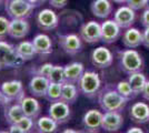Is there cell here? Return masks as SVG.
Instances as JSON below:
<instances>
[{
	"label": "cell",
	"instance_id": "39",
	"mask_svg": "<svg viewBox=\"0 0 149 133\" xmlns=\"http://www.w3.org/2000/svg\"><path fill=\"white\" fill-rule=\"evenodd\" d=\"M9 132H11V133H25L24 132V130L21 129V127L19 125L18 123H16V124H10Z\"/></svg>",
	"mask_w": 149,
	"mask_h": 133
},
{
	"label": "cell",
	"instance_id": "22",
	"mask_svg": "<svg viewBox=\"0 0 149 133\" xmlns=\"http://www.w3.org/2000/svg\"><path fill=\"white\" fill-rule=\"evenodd\" d=\"M32 43H33V48L37 54L48 56L50 53H52V41L49 36L45 33L37 34L32 40Z\"/></svg>",
	"mask_w": 149,
	"mask_h": 133
},
{
	"label": "cell",
	"instance_id": "20",
	"mask_svg": "<svg viewBox=\"0 0 149 133\" xmlns=\"http://www.w3.org/2000/svg\"><path fill=\"white\" fill-rule=\"evenodd\" d=\"M85 72V67L81 62H71L63 67L65 82L78 83Z\"/></svg>",
	"mask_w": 149,
	"mask_h": 133
},
{
	"label": "cell",
	"instance_id": "3",
	"mask_svg": "<svg viewBox=\"0 0 149 133\" xmlns=\"http://www.w3.org/2000/svg\"><path fill=\"white\" fill-rule=\"evenodd\" d=\"M100 87H101V80L99 74L90 70L85 71L80 80L78 81V88L80 93L89 99H93L96 95H98Z\"/></svg>",
	"mask_w": 149,
	"mask_h": 133
},
{
	"label": "cell",
	"instance_id": "43",
	"mask_svg": "<svg viewBox=\"0 0 149 133\" xmlns=\"http://www.w3.org/2000/svg\"><path fill=\"white\" fill-rule=\"evenodd\" d=\"M112 2H116V3H120V5H123V3H126L127 2V0H111Z\"/></svg>",
	"mask_w": 149,
	"mask_h": 133
},
{
	"label": "cell",
	"instance_id": "5",
	"mask_svg": "<svg viewBox=\"0 0 149 133\" xmlns=\"http://www.w3.org/2000/svg\"><path fill=\"white\" fill-rule=\"evenodd\" d=\"M24 61L18 57L16 48L6 41L0 40V70L15 68Z\"/></svg>",
	"mask_w": 149,
	"mask_h": 133
},
{
	"label": "cell",
	"instance_id": "46",
	"mask_svg": "<svg viewBox=\"0 0 149 133\" xmlns=\"http://www.w3.org/2000/svg\"><path fill=\"white\" fill-rule=\"evenodd\" d=\"M0 103H2V96H1V92H0Z\"/></svg>",
	"mask_w": 149,
	"mask_h": 133
},
{
	"label": "cell",
	"instance_id": "8",
	"mask_svg": "<svg viewBox=\"0 0 149 133\" xmlns=\"http://www.w3.org/2000/svg\"><path fill=\"white\" fill-rule=\"evenodd\" d=\"M80 37L87 43H97L101 41V25L99 22L90 20L80 28Z\"/></svg>",
	"mask_w": 149,
	"mask_h": 133
},
{
	"label": "cell",
	"instance_id": "11",
	"mask_svg": "<svg viewBox=\"0 0 149 133\" xmlns=\"http://www.w3.org/2000/svg\"><path fill=\"white\" fill-rule=\"evenodd\" d=\"M38 27L44 31H51L58 27L59 18L57 13L51 9H42L39 11L36 18Z\"/></svg>",
	"mask_w": 149,
	"mask_h": 133
},
{
	"label": "cell",
	"instance_id": "19",
	"mask_svg": "<svg viewBox=\"0 0 149 133\" xmlns=\"http://www.w3.org/2000/svg\"><path fill=\"white\" fill-rule=\"evenodd\" d=\"M30 31V25L27 19H11L8 34L13 39H24Z\"/></svg>",
	"mask_w": 149,
	"mask_h": 133
},
{
	"label": "cell",
	"instance_id": "24",
	"mask_svg": "<svg viewBox=\"0 0 149 133\" xmlns=\"http://www.w3.org/2000/svg\"><path fill=\"white\" fill-rule=\"evenodd\" d=\"M25 116L21 105L18 101L13 104L5 105V119L9 124H16Z\"/></svg>",
	"mask_w": 149,
	"mask_h": 133
},
{
	"label": "cell",
	"instance_id": "47",
	"mask_svg": "<svg viewBox=\"0 0 149 133\" xmlns=\"http://www.w3.org/2000/svg\"><path fill=\"white\" fill-rule=\"evenodd\" d=\"M3 1H5V0H0V5H1V3L3 2Z\"/></svg>",
	"mask_w": 149,
	"mask_h": 133
},
{
	"label": "cell",
	"instance_id": "35",
	"mask_svg": "<svg viewBox=\"0 0 149 133\" xmlns=\"http://www.w3.org/2000/svg\"><path fill=\"white\" fill-rule=\"evenodd\" d=\"M54 64L52 63H44L42 65L39 67V69L36 71V74H39V76H44L46 78H48L51 72V69H52Z\"/></svg>",
	"mask_w": 149,
	"mask_h": 133
},
{
	"label": "cell",
	"instance_id": "42",
	"mask_svg": "<svg viewBox=\"0 0 149 133\" xmlns=\"http://www.w3.org/2000/svg\"><path fill=\"white\" fill-rule=\"evenodd\" d=\"M29 3H31L32 6H35V7H37L39 3H41V0H27Z\"/></svg>",
	"mask_w": 149,
	"mask_h": 133
},
{
	"label": "cell",
	"instance_id": "36",
	"mask_svg": "<svg viewBox=\"0 0 149 133\" xmlns=\"http://www.w3.org/2000/svg\"><path fill=\"white\" fill-rule=\"evenodd\" d=\"M140 22H141V25H143L145 28L149 27V8H146V9L143 10V12L141 13Z\"/></svg>",
	"mask_w": 149,
	"mask_h": 133
},
{
	"label": "cell",
	"instance_id": "40",
	"mask_svg": "<svg viewBox=\"0 0 149 133\" xmlns=\"http://www.w3.org/2000/svg\"><path fill=\"white\" fill-rule=\"evenodd\" d=\"M141 94H143V99L145 100H147L149 101V80H147V82L145 84V87H143V92H141Z\"/></svg>",
	"mask_w": 149,
	"mask_h": 133
},
{
	"label": "cell",
	"instance_id": "7",
	"mask_svg": "<svg viewBox=\"0 0 149 133\" xmlns=\"http://www.w3.org/2000/svg\"><path fill=\"white\" fill-rule=\"evenodd\" d=\"M49 115L58 124L67 123L71 116V110L67 102L58 100L52 102L49 107Z\"/></svg>",
	"mask_w": 149,
	"mask_h": 133
},
{
	"label": "cell",
	"instance_id": "44",
	"mask_svg": "<svg viewBox=\"0 0 149 133\" xmlns=\"http://www.w3.org/2000/svg\"><path fill=\"white\" fill-rule=\"evenodd\" d=\"M65 133H69V132H71V133H74V132H77V131H74V130H65L63 131Z\"/></svg>",
	"mask_w": 149,
	"mask_h": 133
},
{
	"label": "cell",
	"instance_id": "28",
	"mask_svg": "<svg viewBox=\"0 0 149 133\" xmlns=\"http://www.w3.org/2000/svg\"><path fill=\"white\" fill-rule=\"evenodd\" d=\"M128 82L130 83L135 94L138 95L143 92V87H145V84L147 82V78H146V76L143 74L141 71H137V72H132V73L129 74Z\"/></svg>",
	"mask_w": 149,
	"mask_h": 133
},
{
	"label": "cell",
	"instance_id": "6",
	"mask_svg": "<svg viewBox=\"0 0 149 133\" xmlns=\"http://www.w3.org/2000/svg\"><path fill=\"white\" fill-rule=\"evenodd\" d=\"M0 92L2 96V103L7 105L13 101H17L24 94V84L20 80L5 81L0 85Z\"/></svg>",
	"mask_w": 149,
	"mask_h": 133
},
{
	"label": "cell",
	"instance_id": "31",
	"mask_svg": "<svg viewBox=\"0 0 149 133\" xmlns=\"http://www.w3.org/2000/svg\"><path fill=\"white\" fill-rule=\"evenodd\" d=\"M50 82L62 83L65 82V74H63V67L62 65H54L49 76H48Z\"/></svg>",
	"mask_w": 149,
	"mask_h": 133
},
{
	"label": "cell",
	"instance_id": "18",
	"mask_svg": "<svg viewBox=\"0 0 149 133\" xmlns=\"http://www.w3.org/2000/svg\"><path fill=\"white\" fill-rule=\"evenodd\" d=\"M131 121L138 124H145L149 122V104L146 102H136L131 105L129 112Z\"/></svg>",
	"mask_w": 149,
	"mask_h": 133
},
{
	"label": "cell",
	"instance_id": "33",
	"mask_svg": "<svg viewBox=\"0 0 149 133\" xmlns=\"http://www.w3.org/2000/svg\"><path fill=\"white\" fill-rule=\"evenodd\" d=\"M9 25H10V20H8L3 16H0V39L5 38L8 34Z\"/></svg>",
	"mask_w": 149,
	"mask_h": 133
},
{
	"label": "cell",
	"instance_id": "29",
	"mask_svg": "<svg viewBox=\"0 0 149 133\" xmlns=\"http://www.w3.org/2000/svg\"><path fill=\"white\" fill-rule=\"evenodd\" d=\"M61 85L62 83L50 82L45 98L50 102H55L60 100V96H61Z\"/></svg>",
	"mask_w": 149,
	"mask_h": 133
},
{
	"label": "cell",
	"instance_id": "21",
	"mask_svg": "<svg viewBox=\"0 0 149 133\" xmlns=\"http://www.w3.org/2000/svg\"><path fill=\"white\" fill-rule=\"evenodd\" d=\"M90 10L95 17L106 19L112 12L111 0H93L90 5Z\"/></svg>",
	"mask_w": 149,
	"mask_h": 133
},
{
	"label": "cell",
	"instance_id": "34",
	"mask_svg": "<svg viewBox=\"0 0 149 133\" xmlns=\"http://www.w3.org/2000/svg\"><path fill=\"white\" fill-rule=\"evenodd\" d=\"M127 6H129L131 9H134L135 11L136 10H140L146 8V3H147V0H127Z\"/></svg>",
	"mask_w": 149,
	"mask_h": 133
},
{
	"label": "cell",
	"instance_id": "15",
	"mask_svg": "<svg viewBox=\"0 0 149 133\" xmlns=\"http://www.w3.org/2000/svg\"><path fill=\"white\" fill-rule=\"evenodd\" d=\"M17 101L20 103L21 109L24 111V114L26 116H29L31 119H37L41 111V107L38 100L33 96H27L25 93L19 98Z\"/></svg>",
	"mask_w": 149,
	"mask_h": 133
},
{
	"label": "cell",
	"instance_id": "38",
	"mask_svg": "<svg viewBox=\"0 0 149 133\" xmlns=\"http://www.w3.org/2000/svg\"><path fill=\"white\" fill-rule=\"evenodd\" d=\"M143 44L149 49V27L145 28V30L143 31Z\"/></svg>",
	"mask_w": 149,
	"mask_h": 133
},
{
	"label": "cell",
	"instance_id": "23",
	"mask_svg": "<svg viewBox=\"0 0 149 133\" xmlns=\"http://www.w3.org/2000/svg\"><path fill=\"white\" fill-rule=\"evenodd\" d=\"M123 43L126 48L135 49L143 44V32L137 28H127L123 34Z\"/></svg>",
	"mask_w": 149,
	"mask_h": 133
},
{
	"label": "cell",
	"instance_id": "26",
	"mask_svg": "<svg viewBox=\"0 0 149 133\" xmlns=\"http://www.w3.org/2000/svg\"><path fill=\"white\" fill-rule=\"evenodd\" d=\"M15 48H16V52H17L18 57L20 58L24 62L31 60L32 58L37 54L35 48H33L32 41H21V42H19Z\"/></svg>",
	"mask_w": 149,
	"mask_h": 133
},
{
	"label": "cell",
	"instance_id": "27",
	"mask_svg": "<svg viewBox=\"0 0 149 133\" xmlns=\"http://www.w3.org/2000/svg\"><path fill=\"white\" fill-rule=\"evenodd\" d=\"M58 123L54 120L50 115L48 116H40L35 122V127L40 133H52L58 127Z\"/></svg>",
	"mask_w": 149,
	"mask_h": 133
},
{
	"label": "cell",
	"instance_id": "12",
	"mask_svg": "<svg viewBox=\"0 0 149 133\" xmlns=\"http://www.w3.org/2000/svg\"><path fill=\"white\" fill-rule=\"evenodd\" d=\"M121 28L113 19L105 20L101 23V41L105 43H113L120 36Z\"/></svg>",
	"mask_w": 149,
	"mask_h": 133
},
{
	"label": "cell",
	"instance_id": "9",
	"mask_svg": "<svg viewBox=\"0 0 149 133\" xmlns=\"http://www.w3.org/2000/svg\"><path fill=\"white\" fill-rule=\"evenodd\" d=\"M124 125V116L120 111H106L102 113L101 129L107 132H117Z\"/></svg>",
	"mask_w": 149,
	"mask_h": 133
},
{
	"label": "cell",
	"instance_id": "1",
	"mask_svg": "<svg viewBox=\"0 0 149 133\" xmlns=\"http://www.w3.org/2000/svg\"><path fill=\"white\" fill-rule=\"evenodd\" d=\"M98 103L104 111H121L128 100L117 91L116 87L107 85L98 92Z\"/></svg>",
	"mask_w": 149,
	"mask_h": 133
},
{
	"label": "cell",
	"instance_id": "48",
	"mask_svg": "<svg viewBox=\"0 0 149 133\" xmlns=\"http://www.w3.org/2000/svg\"><path fill=\"white\" fill-rule=\"evenodd\" d=\"M46 1H48V0H41V2H46Z\"/></svg>",
	"mask_w": 149,
	"mask_h": 133
},
{
	"label": "cell",
	"instance_id": "16",
	"mask_svg": "<svg viewBox=\"0 0 149 133\" xmlns=\"http://www.w3.org/2000/svg\"><path fill=\"white\" fill-rule=\"evenodd\" d=\"M101 120H102V112L96 109H91L84 115L82 125L88 132H98L99 129H101Z\"/></svg>",
	"mask_w": 149,
	"mask_h": 133
},
{
	"label": "cell",
	"instance_id": "25",
	"mask_svg": "<svg viewBox=\"0 0 149 133\" xmlns=\"http://www.w3.org/2000/svg\"><path fill=\"white\" fill-rule=\"evenodd\" d=\"M79 92H80L79 88H78V85H76V83L62 82L60 100L67 102L68 104H72L77 101Z\"/></svg>",
	"mask_w": 149,
	"mask_h": 133
},
{
	"label": "cell",
	"instance_id": "17",
	"mask_svg": "<svg viewBox=\"0 0 149 133\" xmlns=\"http://www.w3.org/2000/svg\"><path fill=\"white\" fill-rule=\"evenodd\" d=\"M49 79L44 76L35 74L29 82V91L36 98H45L47 93V89L49 87Z\"/></svg>",
	"mask_w": 149,
	"mask_h": 133
},
{
	"label": "cell",
	"instance_id": "13",
	"mask_svg": "<svg viewBox=\"0 0 149 133\" xmlns=\"http://www.w3.org/2000/svg\"><path fill=\"white\" fill-rule=\"evenodd\" d=\"M113 61L111 51L106 47H98L91 52V62L99 69H106L110 67Z\"/></svg>",
	"mask_w": 149,
	"mask_h": 133
},
{
	"label": "cell",
	"instance_id": "37",
	"mask_svg": "<svg viewBox=\"0 0 149 133\" xmlns=\"http://www.w3.org/2000/svg\"><path fill=\"white\" fill-rule=\"evenodd\" d=\"M48 1L51 6L57 9H61L68 3V0H48Z\"/></svg>",
	"mask_w": 149,
	"mask_h": 133
},
{
	"label": "cell",
	"instance_id": "41",
	"mask_svg": "<svg viewBox=\"0 0 149 133\" xmlns=\"http://www.w3.org/2000/svg\"><path fill=\"white\" fill-rule=\"evenodd\" d=\"M128 133H143V131L140 129V127H130L128 131H127Z\"/></svg>",
	"mask_w": 149,
	"mask_h": 133
},
{
	"label": "cell",
	"instance_id": "2",
	"mask_svg": "<svg viewBox=\"0 0 149 133\" xmlns=\"http://www.w3.org/2000/svg\"><path fill=\"white\" fill-rule=\"evenodd\" d=\"M119 63L121 70L128 74L143 69V57L138 51L130 48L119 52Z\"/></svg>",
	"mask_w": 149,
	"mask_h": 133
},
{
	"label": "cell",
	"instance_id": "10",
	"mask_svg": "<svg viewBox=\"0 0 149 133\" xmlns=\"http://www.w3.org/2000/svg\"><path fill=\"white\" fill-rule=\"evenodd\" d=\"M59 45L69 56H74L79 53L82 49V42L80 37L76 33H68L59 36Z\"/></svg>",
	"mask_w": 149,
	"mask_h": 133
},
{
	"label": "cell",
	"instance_id": "4",
	"mask_svg": "<svg viewBox=\"0 0 149 133\" xmlns=\"http://www.w3.org/2000/svg\"><path fill=\"white\" fill-rule=\"evenodd\" d=\"M35 6L27 0H5V10L11 19H27Z\"/></svg>",
	"mask_w": 149,
	"mask_h": 133
},
{
	"label": "cell",
	"instance_id": "32",
	"mask_svg": "<svg viewBox=\"0 0 149 133\" xmlns=\"http://www.w3.org/2000/svg\"><path fill=\"white\" fill-rule=\"evenodd\" d=\"M18 124L21 127V129L24 130V132L27 133V132H30L31 130L35 127V121L33 119H31L29 116H24L21 120L18 122Z\"/></svg>",
	"mask_w": 149,
	"mask_h": 133
},
{
	"label": "cell",
	"instance_id": "30",
	"mask_svg": "<svg viewBox=\"0 0 149 133\" xmlns=\"http://www.w3.org/2000/svg\"><path fill=\"white\" fill-rule=\"evenodd\" d=\"M116 89H117V91H118L119 93L123 95L124 98H126L128 101L131 100V99H134V98L136 96L134 90L131 88L130 83L128 82V80H127V81H126V80L119 81V82L116 84Z\"/></svg>",
	"mask_w": 149,
	"mask_h": 133
},
{
	"label": "cell",
	"instance_id": "14",
	"mask_svg": "<svg viewBox=\"0 0 149 133\" xmlns=\"http://www.w3.org/2000/svg\"><path fill=\"white\" fill-rule=\"evenodd\" d=\"M136 19L135 10L129 6H121L113 13V20L119 25L121 29L130 28Z\"/></svg>",
	"mask_w": 149,
	"mask_h": 133
},
{
	"label": "cell",
	"instance_id": "45",
	"mask_svg": "<svg viewBox=\"0 0 149 133\" xmlns=\"http://www.w3.org/2000/svg\"><path fill=\"white\" fill-rule=\"evenodd\" d=\"M146 8H149V0H147V3H146Z\"/></svg>",
	"mask_w": 149,
	"mask_h": 133
}]
</instances>
